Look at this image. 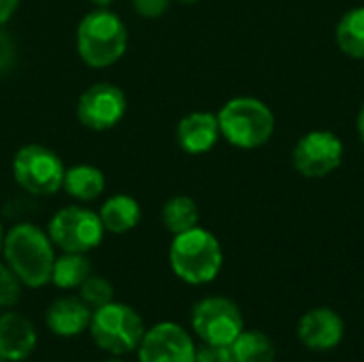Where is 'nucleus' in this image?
Here are the masks:
<instances>
[{
	"label": "nucleus",
	"instance_id": "1",
	"mask_svg": "<svg viewBox=\"0 0 364 362\" xmlns=\"http://www.w3.org/2000/svg\"><path fill=\"white\" fill-rule=\"evenodd\" d=\"M4 265L26 288H43L51 282L55 262L53 241L47 230L30 222H19L4 233Z\"/></svg>",
	"mask_w": 364,
	"mask_h": 362
},
{
	"label": "nucleus",
	"instance_id": "2",
	"mask_svg": "<svg viewBox=\"0 0 364 362\" xmlns=\"http://www.w3.org/2000/svg\"><path fill=\"white\" fill-rule=\"evenodd\" d=\"M220 132L237 149H260L275 134L273 109L256 96H235L218 111Z\"/></svg>",
	"mask_w": 364,
	"mask_h": 362
},
{
	"label": "nucleus",
	"instance_id": "3",
	"mask_svg": "<svg viewBox=\"0 0 364 362\" xmlns=\"http://www.w3.org/2000/svg\"><path fill=\"white\" fill-rule=\"evenodd\" d=\"M168 262L181 282L190 286H205L220 275L224 252L213 233L196 226L192 230L173 235Z\"/></svg>",
	"mask_w": 364,
	"mask_h": 362
},
{
	"label": "nucleus",
	"instance_id": "4",
	"mask_svg": "<svg viewBox=\"0 0 364 362\" xmlns=\"http://www.w3.org/2000/svg\"><path fill=\"white\" fill-rule=\"evenodd\" d=\"M128 49V28L109 9H96L77 26V53L92 68L113 66Z\"/></svg>",
	"mask_w": 364,
	"mask_h": 362
},
{
	"label": "nucleus",
	"instance_id": "5",
	"mask_svg": "<svg viewBox=\"0 0 364 362\" xmlns=\"http://www.w3.org/2000/svg\"><path fill=\"white\" fill-rule=\"evenodd\" d=\"M87 331L102 352L111 356H126L136 352L147 329L136 309L126 303L111 301L109 305L92 312Z\"/></svg>",
	"mask_w": 364,
	"mask_h": 362
},
{
	"label": "nucleus",
	"instance_id": "6",
	"mask_svg": "<svg viewBox=\"0 0 364 362\" xmlns=\"http://www.w3.org/2000/svg\"><path fill=\"white\" fill-rule=\"evenodd\" d=\"M64 173L62 158L45 145H23L13 158V179L32 196H51L62 190Z\"/></svg>",
	"mask_w": 364,
	"mask_h": 362
},
{
	"label": "nucleus",
	"instance_id": "7",
	"mask_svg": "<svg viewBox=\"0 0 364 362\" xmlns=\"http://www.w3.org/2000/svg\"><path fill=\"white\" fill-rule=\"evenodd\" d=\"M47 235L62 252L87 254L102 243L105 226L98 211L81 205H70L53 213L47 226Z\"/></svg>",
	"mask_w": 364,
	"mask_h": 362
},
{
	"label": "nucleus",
	"instance_id": "8",
	"mask_svg": "<svg viewBox=\"0 0 364 362\" xmlns=\"http://www.w3.org/2000/svg\"><path fill=\"white\" fill-rule=\"evenodd\" d=\"M346 145L331 130H309L292 147V166L305 179H324L343 164Z\"/></svg>",
	"mask_w": 364,
	"mask_h": 362
},
{
	"label": "nucleus",
	"instance_id": "9",
	"mask_svg": "<svg viewBox=\"0 0 364 362\" xmlns=\"http://www.w3.org/2000/svg\"><path fill=\"white\" fill-rule=\"evenodd\" d=\"M245 329L239 305L226 297H207L192 309V331L203 344L230 346Z\"/></svg>",
	"mask_w": 364,
	"mask_h": 362
},
{
	"label": "nucleus",
	"instance_id": "10",
	"mask_svg": "<svg viewBox=\"0 0 364 362\" xmlns=\"http://www.w3.org/2000/svg\"><path fill=\"white\" fill-rule=\"evenodd\" d=\"M126 94L122 87L100 81L90 85L77 100V119L96 132L115 128L126 115Z\"/></svg>",
	"mask_w": 364,
	"mask_h": 362
},
{
	"label": "nucleus",
	"instance_id": "11",
	"mask_svg": "<svg viewBox=\"0 0 364 362\" xmlns=\"http://www.w3.org/2000/svg\"><path fill=\"white\" fill-rule=\"evenodd\" d=\"M136 352L139 362H196L194 339L175 322H160L145 331Z\"/></svg>",
	"mask_w": 364,
	"mask_h": 362
},
{
	"label": "nucleus",
	"instance_id": "12",
	"mask_svg": "<svg viewBox=\"0 0 364 362\" xmlns=\"http://www.w3.org/2000/svg\"><path fill=\"white\" fill-rule=\"evenodd\" d=\"M296 335L307 350L328 352L343 341L346 322L331 307H314L299 320Z\"/></svg>",
	"mask_w": 364,
	"mask_h": 362
},
{
	"label": "nucleus",
	"instance_id": "13",
	"mask_svg": "<svg viewBox=\"0 0 364 362\" xmlns=\"http://www.w3.org/2000/svg\"><path fill=\"white\" fill-rule=\"evenodd\" d=\"M38 335L30 318L6 309L0 314V356L9 362H21L36 350Z\"/></svg>",
	"mask_w": 364,
	"mask_h": 362
},
{
	"label": "nucleus",
	"instance_id": "14",
	"mask_svg": "<svg viewBox=\"0 0 364 362\" xmlns=\"http://www.w3.org/2000/svg\"><path fill=\"white\" fill-rule=\"evenodd\" d=\"M222 139L218 113L211 111H194L181 117L177 124V143L186 154L200 156L211 151Z\"/></svg>",
	"mask_w": 364,
	"mask_h": 362
},
{
	"label": "nucleus",
	"instance_id": "15",
	"mask_svg": "<svg viewBox=\"0 0 364 362\" xmlns=\"http://www.w3.org/2000/svg\"><path fill=\"white\" fill-rule=\"evenodd\" d=\"M90 320H92V309L79 299V297H60L55 299L45 314V324L47 329L64 339L77 337L83 331L90 329Z\"/></svg>",
	"mask_w": 364,
	"mask_h": 362
},
{
	"label": "nucleus",
	"instance_id": "16",
	"mask_svg": "<svg viewBox=\"0 0 364 362\" xmlns=\"http://www.w3.org/2000/svg\"><path fill=\"white\" fill-rule=\"evenodd\" d=\"M98 215H100V222L105 226V233L124 235V233H130L132 228L139 226L141 205L130 194H115L102 203Z\"/></svg>",
	"mask_w": 364,
	"mask_h": 362
},
{
	"label": "nucleus",
	"instance_id": "17",
	"mask_svg": "<svg viewBox=\"0 0 364 362\" xmlns=\"http://www.w3.org/2000/svg\"><path fill=\"white\" fill-rule=\"evenodd\" d=\"M105 186H107V181H105L102 171L92 164L68 166L64 173V181H62V190L81 203L96 201L105 192Z\"/></svg>",
	"mask_w": 364,
	"mask_h": 362
},
{
	"label": "nucleus",
	"instance_id": "18",
	"mask_svg": "<svg viewBox=\"0 0 364 362\" xmlns=\"http://www.w3.org/2000/svg\"><path fill=\"white\" fill-rule=\"evenodd\" d=\"M337 47L352 60H364V4L341 15L335 28Z\"/></svg>",
	"mask_w": 364,
	"mask_h": 362
},
{
	"label": "nucleus",
	"instance_id": "19",
	"mask_svg": "<svg viewBox=\"0 0 364 362\" xmlns=\"http://www.w3.org/2000/svg\"><path fill=\"white\" fill-rule=\"evenodd\" d=\"M90 275H92V262L85 254L62 252V256H55L51 284H55L60 290H79V286Z\"/></svg>",
	"mask_w": 364,
	"mask_h": 362
},
{
	"label": "nucleus",
	"instance_id": "20",
	"mask_svg": "<svg viewBox=\"0 0 364 362\" xmlns=\"http://www.w3.org/2000/svg\"><path fill=\"white\" fill-rule=\"evenodd\" d=\"M198 222H200V211H198L196 201L190 196H183V194L173 196L162 207V224L173 235L192 230L198 226Z\"/></svg>",
	"mask_w": 364,
	"mask_h": 362
},
{
	"label": "nucleus",
	"instance_id": "21",
	"mask_svg": "<svg viewBox=\"0 0 364 362\" xmlns=\"http://www.w3.org/2000/svg\"><path fill=\"white\" fill-rule=\"evenodd\" d=\"M237 362H273L275 344L271 337L256 329H243V333L230 344Z\"/></svg>",
	"mask_w": 364,
	"mask_h": 362
},
{
	"label": "nucleus",
	"instance_id": "22",
	"mask_svg": "<svg viewBox=\"0 0 364 362\" xmlns=\"http://www.w3.org/2000/svg\"><path fill=\"white\" fill-rule=\"evenodd\" d=\"M79 299L94 312L105 305H109L115 299L113 284L107 277L100 275H90L81 286H79Z\"/></svg>",
	"mask_w": 364,
	"mask_h": 362
},
{
	"label": "nucleus",
	"instance_id": "23",
	"mask_svg": "<svg viewBox=\"0 0 364 362\" xmlns=\"http://www.w3.org/2000/svg\"><path fill=\"white\" fill-rule=\"evenodd\" d=\"M19 297H21V282L6 265H0V309L15 307Z\"/></svg>",
	"mask_w": 364,
	"mask_h": 362
},
{
	"label": "nucleus",
	"instance_id": "24",
	"mask_svg": "<svg viewBox=\"0 0 364 362\" xmlns=\"http://www.w3.org/2000/svg\"><path fill=\"white\" fill-rule=\"evenodd\" d=\"M196 362H237L230 346L203 344L196 348Z\"/></svg>",
	"mask_w": 364,
	"mask_h": 362
},
{
	"label": "nucleus",
	"instance_id": "25",
	"mask_svg": "<svg viewBox=\"0 0 364 362\" xmlns=\"http://www.w3.org/2000/svg\"><path fill=\"white\" fill-rule=\"evenodd\" d=\"M171 6V0H132V9L147 19H158L162 17Z\"/></svg>",
	"mask_w": 364,
	"mask_h": 362
},
{
	"label": "nucleus",
	"instance_id": "26",
	"mask_svg": "<svg viewBox=\"0 0 364 362\" xmlns=\"http://www.w3.org/2000/svg\"><path fill=\"white\" fill-rule=\"evenodd\" d=\"M13 53H15V47H13V41L9 38L6 32H2L0 28V70H6L13 62Z\"/></svg>",
	"mask_w": 364,
	"mask_h": 362
},
{
	"label": "nucleus",
	"instance_id": "27",
	"mask_svg": "<svg viewBox=\"0 0 364 362\" xmlns=\"http://www.w3.org/2000/svg\"><path fill=\"white\" fill-rule=\"evenodd\" d=\"M19 0H0V28L15 15Z\"/></svg>",
	"mask_w": 364,
	"mask_h": 362
},
{
	"label": "nucleus",
	"instance_id": "28",
	"mask_svg": "<svg viewBox=\"0 0 364 362\" xmlns=\"http://www.w3.org/2000/svg\"><path fill=\"white\" fill-rule=\"evenodd\" d=\"M356 130H358V139H360V143L364 145V102H363V107H360V111H358V117H356Z\"/></svg>",
	"mask_w": 364,
	"mask_h": 362
},
{
	"label": "nucleus",
	"instance_id": "29",
	"mask_svg": "<svg viewBox=\"0 0 364 362\" xmlns=\"http://www.w3.org/2000/svg\"><path fill=\"white\" fill-rule=\"evenodd\" d=\"M90 2L98 9H107L109 4H113V0H90Z\"/></svg>",
	"mask_w": 364,
	"mask_h": 362
},
{
	"label": "nucleus",
	"instance_id": "30",
	"mask_svg": "<svg viewBox=\"0 0 364 362\" xmlns=\"http://www.w3.org/2000/svg\"><path fill=\"white\" fill-rule=\"evenodd\" d=\"M2 243H4V228H2V222H0V256H2Z\"/></svg>",
	"mask_w": 364,
	"mask_h": 362
},
{
	"label": "nucleus",
	"instance_id": "31",
	"mask_svg": "<svg viewBox=\"0 0 364 362\" xmlns=\"http://www.w3.org/2000/svg\"><path fill=\"white\" fill-rule=\"evenodd\" d=\"M100 362H124L119 356H109V358H105V361H100Z\"/></svg>",
	"mask_w": 364,
	"mask_h": 362
},
{
	"label": "nucleus",
	"instance_id": "32",
	"mask_svg": "<svg viewBox=\"0 0 364 362\" xmlns=\"http://www.w3.org/2000/svg\"><path fill=\"white\" fill-rule=\"evenodd\" d=\"M177 2H183V4H196L198 0H177Z\"/></svg>",
	"mask_w": 364,
	"mask_h": 362
},
{
	"label": "nucleus",
	"instance_id": "33",
	"mask_svg": "<svg viewBox=\"0 0 364 362\" xmlns=\"http://www.w3.org/2000/svg\"><path fill=\"white\" fill-rule=\"evenodd\" d=\"M0 362H9V361H6V358H2V356H0Z\"/></svg>",
	"mask_w": 364,
	"mask_h": 362
}]
</instances>
